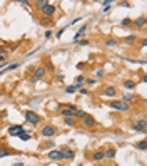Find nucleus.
Returning <instances> with one entry per match:
<instances>
[{
  "mask_svg": "<svg viewBox=\"0 0 147 166\" xmlns=\"http://www.w3.org/2000/svg\"><path fill=\"white\" fill-rule=\"evenodd\" d=\"M84 82H85V77H84V76H77V77H75V84H74V86H75V89L79 91L80 87L84 86Z\"/></svg>",
  "mask_w": 147,
  "mask_h": 166,
  "instance_id": "16",
  "label": "nucleus"
},
{
  "mask_svg": "<svg viewBox=\"0 0 147 166\" xmlns=\"http://www.w3.org/2000/svg\"><path fill=\"white\" fill-rule=\"evenodd\" d=\"M5 57H7V55H0V64H2L3 60H5Z\"/></svg>",
  "mask_w": 147,
  "mask_h": 166,
  "instance_id": "42",
  "label": "nucleus"
},
{
  "mask_svg": "<svg viewBox=\"0 0 147 166\" xmlns=\"http://www.w3.org/2000/svg\"><path fill=\"white\" fill-rule=\"evenodd\" d=\"M0 99H2V91H0Z\"/></svg>",
  "mask_w": 147,
  "mask_h": 166,
  "instance_id": "45",
  "label": "nucleus"
},
{
  "mask_svg": "<svg viewBox=\"0 0 147 166\" xmlns=\"http://www.w3.org/2000/svg\"><path fill=\"white\" fill-rule=\"evenodd\" d=\"M60 154H62V160H74V156H75L74 149H70V148H62Z\"/></svg>",
  "mask_w": 147,
  "mask_h": 166,
  "instance_id": "11",
  "label": "nucleus"
},
{
  "mask_svg": "<svg viewBox=\"0 0 147 166\" xmlns=\"http://www.w3.org/2000/svg\"><path fill=\"white\" fill-rule=\"evenodd\" d=\"M10 154H13V153L7 146H0V158H7V156H10Z\"/></svg>",
  "mask_w": 147,
  "mask_h": 166,
  "instance_id": "20",
  "label": "nucleus"
},
{
  "mask_svg": "<svg viewBox=\"0 0 147 166\" xmlns=\"http://www.w3.org/2000/svg\"><path fill=\"white\" fill-rule=\"evenodd\" d=\"M40 12H42V17H52L53 13L57 12V7L53 5V4H47L40 8Z\"/></svg>",
  "mask_w": 147,
  "mask_h": 166,
  "instance_id": "5",
  "label": "nucleus"
},
{
  "mask_svg": "<svg viewBox=\"0 0 147 166\" xmlns=\"http://www.w3.org/2000/svg\"><path fill=\"white\" fill-rule=\"evenodd\" d=\"M104 154H105L107 160H114V158H115V149H114V148H107L105 151H104Z\"/></svg>",
  "mask_w": 147,
  "mask_h": 166,
  "instance_id": "19",
  "label": "nucleus"
},
{
  "mask_svg": "<svg viewBox=\"0 0 147 166\" xmlns=\"http://www.w3.org/2000/svg\"><path fill=\"white\" fill-rule=\"evenodd\" d=\"M57 134V127L53 126V124H45V126H42L40 129V136L42 138H53Z\"/></svg>",
  "mask_w": 147,
  "mask_h": 166,
  "instance_id": "2",
  "label": "nucleus"
},
{
  "mask_svg": "<svg viewBox=\"0 0 147 166\" xmlns=\"http://www.w3.org/2000/svg\"><path fill=\"white\" fill-rule=\"evenodd\" d=\"M124 40H126V42H129V44H132V42H135V40H137V34H130V35L124 37Z\"/></svg>",
  "mask_w": 147,
  "mask_h": 166,
  "instance_id": "24",
  "label": "nucleus"
},
{
  "mask_svg": "<svg viewBox=\"0 0 147 166\" xmlns=\"http://www.w3.org/2000/svg\"><path fill=\"white\" fill-rule=\"evenodd\" d=\"M102 5H104V12H109V10H110V5H112V2H110V0H105V2H102Z\"/></svg>",
  "mask_w": 147,
  "mask_h": 166,
  "instance_id": "29",
  "label": "nucleus"
},
{
  "mask_svg": "<svg viewBox=\"0 0 147 166\" xmlns=\"http://www.w3.org/2000/svg\"><path fill=\"white\" fill-rule=\"evenodd\" d=\"M53 148H55V143H53V141H47V143L42 144V149H53Z\"/></svg>",
  "mask_w": 147,
  "mask_h": 166,
  "instance_id": "26",
  "label": "nucleus"
},
{
  "mask_svg": "<svg viewBox=\"0 0 147 166\" xmlns=\"http://www.w3.org/2000/svg\"><path fill=\"white\" fill-rule=\"evenodd\" d=\"M45 74H47V69L44 66L35 67V69H33V74L30 76V82H37V81H40L42 77H45Z\"/></svg>",
  "mask_w": 147,
  "mask_h": 166,
  "instance_id": "3",
  "label": "nucleus"
},
{
  "mask_svg": "<svg viewBox=\"0 0 147 166\" xmlns=\"http://www.w3.org/2000/svg\"><path fill=\"white\" fill-rule=\"evenodd\" d=\"M7 131H8V134H10V136H19L22 131H25V127L22 126V124H10Z\"/></svg>",
  "mask_w": 147,
  "mask_h": 166,
  "instance_id": "7",
  "label": "nucleus"
},
{
  "mask_svg": "<svg viewBox=\"0 0 147 166\" xmlns=\"http://www.w3.org/2000/svg\"><path fill=\"white\" fill-rule=\"evenodd\" d=\"M24 118H25V121L28 124H32V126H37L40 123V116L37 113H33V111H25V113H24Z\"/></svg>",
  "mask_w": 147,
  "mask_h": 166,
  "instance_id": "4",
  "label": "nucleus"
},
{
  "mask_svg": "<svg viewBox=\"0 0 147 166\" xmlns=\"http://www.w3.org/2000/svg\"><path fill=\"white\" fill-rule=\"evenodd\" d=\"M47 158L50 161H62V154H60V149H50Z\"/></svg>",
  "mask_w": 147,
  "mask_h": 166,
  "instance_id": "10",
  "label": "nucleus"
},
{
  "mask_svg": "<svg viewBox=\"0 0 147 166\" xmlns=\"http://www.w3.org/2000/svg\"><path fill=\"white\" fill-rule=\"evenodd\" d=\"M85 111H82V109H75V113H74V119H84V116H85Z\"/></svg>",
  "mask_w": 147,
  "mask_h": 166,
  "instance_id": "22",
  "label": "nucleus"
},
{
  "mask_svg": "<svg viewBox=\"0 0 147 166\" xmlns=\"http://www.w3.org/2000/svg\"><path fill=\"white\" fill-rule=\"evenodd\" d=\"M40 50V47H35L33 50H30V52H27V57H30V55H33V54H37Z\"/></svg>",
  "mask_w": 147,
  "mask_h": 166,
  "instance_id": "34",
  "label": "nucleus"
},
{
  "mask_svg": "<svg viewBox=\"0 0 147 166\" xmlns=\"http://www.w3.org/2000/svg\"><path fill=\"white\" fill-rule=\"evenodd\" d=\"M75 91H77V89H75V86H69V87H65V92H67V94H74Z\"/></svg>",
  "mask_w": 147,
  "mask_h": 166,
  "instance_id": "32",
  "label": "nucleus"
},
{
  "mask_svg": "<svg viewBox=\"0 0 147 166\" xmlns=\"http://www.w3.org/2000/svg\"><path fill=\"white\" fill-rule=\"evenodd\" d=\"M146 24H147L146 15H140V17H137L135 20H132V25H135V27H144Z\"/></svg>",
  "mask_w": 147,
  "mask_h": 166,
  "instance_id": "14",
  "label": "nucleus"
},
{
  "mask_svg": "<svg viewBox=\"0 0 147 166\" xmlns=\"http://www.w3.org/2000/svg\"><path fill=\"white\" fill-rule=\"evenodd\" d=\"M52 30H50V29H49V30H45V39H50V37H52Z\"/></svg>",
  "mask_w": 147,
  "mask_h": 166,
  "instance_id": "37",
  "label": "nucleus"
},
{
  "mask_svg": "<svg viewBox=\"0 0 147 166\" xmlns=\"http://www.w3.org/2000/svg\"><path fill=\"white\" fill-rule=\"evenodd\" d=\"M64 124L70 126V127H75L77 126V119H74V118H64Z\"/></svg>",
  "mask_w": 147,
  "mask_h": 166,
  "instance_id": "21",
  "label": "nucleus"
},
{
  "mask_svg": "<svg viewBox=\"0 0 147 166\" xmlns=\"http://www.w3.org/2000/svg\"><path fill=\"white\" fill-rule=\"evenodd\" d=\"M134 99H135V94H124V96H122V101H126L127 104H129L130 101H134Z\"/></svg>",
  "mask_w": 147,
  "mask_h": 166,
  "instance_id": "25",
  "label": "nucleus"
},
{
  "mask_svg": "<svg viewBox=\"0 0 147 166\" xmlns=\"http://www.w3.org/2000/svg\"><path fill=\"white\" fill-rule=\"evenodd\" d=\"M120 25H124V27L132 25V19H129V17H126V19H122V20H120Z\"/></svg>",
  "mask_w": 147,
  "mask_h": 166,
  "instance_id": "28",
  "label": "nucleus"
},
{
  "mask_svg": "<svg viewBox=\"0 0 147 166\" xmlns=\"http://www.w3.org/2000/svg\"><path fill=\"white\" fill-rule=\"evenodd\" d=\"M77 42H79V46L82 47V46H89V40L87 39H82V40H77Z\"/></svg>",
  "mask_w": 147,
  "mask_h": 166,
  "instance_id": "36",
  "label": "nucleus"
},
{
  "mask_svg": "<svg viewBox=\"0 0 147 166\" xmlns=\"http://www.w3.org/2000/svg\"><path fill=\"white\" fill-rule=\"evenodd\" d=\"M39 22H40L44 27H52L53 24H55V20H53L52 17H40Z\"/></svg>",
  "mask_w": 147,
  "mask_h": 166,
  "instance_id": "13",
  "label": "nucleus"
},
{
  "mask_svg": "<svg viewBox=\"0 0 147 166\" xmlns=\"http://www.w3.org/2000/svg\"><path fill=\"white\" fill-rule=\"evenodd\" d=\"M109 107H112V109H117V111H129V109H130V106L127 104L126 101H122V99L109 101Z\"/></svg>",
  "mask_w": 147,
  "mask_h": 166,
  "instance_id": "1",
  "label": "nucleus"
},
{
  "mask_svg": "<svg viewBox=\"0 0 147 166\" xmlns=\"http://www.w3.org/2000/svg\"><path fill=\"white\" fill-rule=\"evenodd\" d=\"M102 94H104L105 97H115V96H117V87L115 86H105L102 89Z\"/></svg>",
  "mask_w": 147,
  "mask_h": 166,
  "instance_id": "8",
  "label": "nucleus"
},
{
  "mask_svg": "<svg viewBox=\"0 0 147 166\" xmlns=\"http://www.w3.org/2000/svg\"><path fill=\"white\" fill-rule=\"evenodd\" d=\"M85 30H87V25H82V27H80L79 30H77V34L74 35V42H77V40H80V37L84 35V32H85Z\"/></svg>",
  "mask_w": 147,
  "mask_h": 166,
  "instance_id": "18",
  "label": "nucleus"
},
{
  "mask_svg": "<svg viewBox=\"0 0 147 166\" xmlns=\"http://www.w3.org/2000/svg\"><path fill=\"white\" fill-rule=\"evenodd\" d=\"M75 106H65L60 109V114L64 116V118H74V113H75Z\"/></svg>",
  "mask_w": 147,
  "mask_h": 166,
  "instance_id": "9",
  "label": "nucleus"
},
{
  "mask_svg": "<svg viewBox=\"0 0 147 166\" xmlns=\"http://www.w3.org/2000/svg\"><path fill=\"white\" fill-rule=\"evenodd\" d=\"M119 5L124 7V8H130V2H120Z\"/></svg>",
  "mask_w": 147,
  "mask_h": 166,
  "instance_id": "35",
  "label": "nucleus"
},
{
  "mask_svg": "<svg viewBox=\"0 0 147 166\" xmlns=\"http://www.w3.org/2000/svg\"><path fill=\"white\" fill-rule=\"evenodd\" d=\"M47 4H49V2H47V0H37V2H35V7H37V8H42V7L44 5H47Z\"/></svg>",
  "mask_w": 147,
  "mask_h": 166,
  "instance_id": "30",
  "label": "nucleus"
},
{
  "mask_svg": "<svg viewBox=\"0 0 147 166\" xmlns=\"http://www.w3.org/2000/svg\"><path fill=\"white\" fill-rule=\"evenodd\" d=\"M122 87H126V89H129V91H132V89H135L137 87V84H135V81H130V79H127L122 82Z\"/></svg>",
  "mask_w": 147,
  "mask_h": 166,
  "instance_id": "15",
  "label": "nucleus"
},
{
  "mask_svg": "<svg viewBox=\"0 0 147 166\" xmlns=\"http://www.w3.org/2000/svg\"><path fill=\"white\" fill-rule=\"evenodd\" d=\"M104 46H105V47H117V46H119V40L114 39V37H110V39H105Z\"/></svg>",
  "mask_w": 147,
  "mask_h": 166,
  "instance_id": "17",
  "label": "nucleus"
},
{
  "mask_svg": "<svg viewBox=\"0 0 147 166\" xmlns=\"http://www.w3.org/2000/svg\"><path fill=\"white\" fill-rule=\"evenodd\" d=\"M85 82L89 84V86H94V84H97V79H94V77H90V79H85Z\"/></svg>",
  "mask_w": 147,
  "mask_h": 166,
  "instance_id": "33",
  "label": "nucleus"
},
{
  "mask_svg": "<svg viewBox=\"0 0 147 166\" xmlns=\"http://www.w3.org/2000/svg\"><path fill=\"white\" fill-rule=\"evenodd\" d=\"M140 47H147V40H146V39L142 40V44H140Z\"/></svg>",
  "mask_w": 147,
  "mask_h": 166,
  "instance_id": "41",
  "label": "nucleus"
},
{
  "mask_svg": "<svg viewBox=\"0 0 147 166\" xmlns=\"http://www.w3.org/2000/svg\"><path fill=\"white\" fill-rule=\"evenodd\" d=\"M19 138H20L22 141H28L30 138H32V136H30V133H25V131H22V133L19 134Z\"/></svg>",
  "mask_w": 147,
  "mask_h": 166,
  "instance_id": "27",
  "label": "nucleus"
},
{
  "mask_svg": "<svg viewBox=\"0 0 147 166\" xmlns=\"http://www.w3.org/2000/svg\"><path fill=\"white\" fill-rule=\"evenodd\" d=\"M82 124H84V127L92 129V127H95L97 121H95V118H94V116H90V114H85V116H84V119H82Z\"/></svg>",
  "mask_w": 147,
  "mask_h": 166,
  "instance_id": "6",
  "label": "nucleus"
},
{
  "mask_svg": "<svg viewBox=\"0 0 147 166\" xmlns=\"http://www.w3.org/2000/svg\"><path fill=\"white\" fill-rule=\"evenodd\" d=\"M13 166H24V163H22V161H19V163H15Z\"/></svg>",
  "mask_w": 147,
  "mask_h": 166,
  "instance_id": "43",
  "label": "nucleus"
},
{
  "mask_svg": "<svg viewBox=\"0 0 147 166\" xmlns=\"http://www.w3.org/2000/svg\"><path fill=\"white\" fill-rule=\"evenodd\" d=\"M92 158L95 163H100L102 160H105V154H104V149H97V151H94Z\"/></svg>",
  "mask_w": 147,
  "mask_h": 166,
  "instance_id": "12",
  "label": "nucleus"
},
{
  "mask_svg": "<svg viewBox=\"0 0 147 166\" xmlns=\"http://www.w3.org/2000/svg\"><path fill=\"white\" fill-rule=\"evenodd\" d=\"M0 55H7V49H3V47H0Z\"/></svg>",
  "mask_w": 147,
  "mask_h": 166,
  "instance_id": "39",
  "label": "nucleus"
},
{
  "mask_svg": "<svg viewBox=\"0 0 147 166\" xmlns=\"http://www.w3.org/2000/svg\"><path fill=\"white\" fill-rule=\"evenodd\" d=\"M79 92L82 94V96H87V94H89V91H87V89H84V87H80V89H79Z\"/></svg>",
  "mask_w": 147,
  "mask_h": 166,
  "instance_id": "38",
  "label": "nucleus"
},
{
  "mask_svg": "<svg viewBox=\"0 0 147 166\" xmlns=\"http://www.w3.org/2000/svg\"><path fill=\"white\" fill-rule=\"evenodd\" d=\"M135 149H140V151H146V149H147V141H146V139H142L140 143H137V144H135Z\"/></svg>",
  "mask_w": 147,
  "mask_h": 166,
  "instance_id": "23",
  "label": "nucleus"
},
{
  "mask_svg": "<svg viewBox=\"0 0 147 166\" xmlns=\"http://www.w3.org/2000/svg\"><path fill=\"white\" fill-rule=\"evenodd\" d=\"M104 76H105V71H104V69H97V71H95V77H99V79H102Z\"/></svg>",
  "mask_w": 147,
  "mask_h": 166,
  "instance_id": "31",
  "label": "nucleus"
},
{
  "mask_svg": "<svg viewBox=\"0 0 147 166\" xmlns=\"http://www.w3.org/2000/svg\"><path fill=\"white\" fill-rule=\"evenodd\" d=\"M84 67H85V64H84V62H79V64H77V69H84Z\"/></svg>",
  "mask_w": 147,
  "mask_h": 166,
  "instance_id": "40",
  "label": "nucleus"
},
{
  "mask_svg": "<svg viewBox=\"0 0 147 166\" xmlns=\"http://www.w3.org/2000/svg\"><path fill=\"white\" fill-rule=\"evenodd\" d=\"M97 166H107V165H105V163H99Z\"/></svg>",
  "mask_w": 147,
  "mask_h": 166,
  "instance_id": "44",
  "label": "nucleus"
}]
</instances>
